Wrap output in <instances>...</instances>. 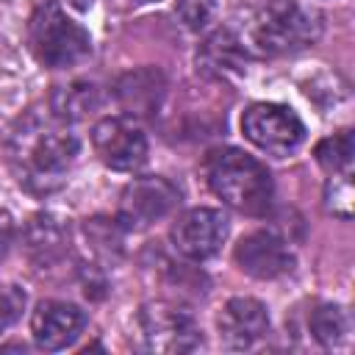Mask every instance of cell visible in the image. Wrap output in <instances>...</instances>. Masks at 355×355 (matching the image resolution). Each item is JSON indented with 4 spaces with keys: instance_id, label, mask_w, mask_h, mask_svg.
<instances>
[{
    "instance_id": "7",
    "label": "cell",
    "mask_w": 355,
    "mask_h": 355,
    "mask_svg": "<svg viewBox=\"0 0 355 355\" xmlns=\"http://www.w3.org/2000/svg\"><path fill=\"white\" fill-rule=\"evenodd\" d=\"M100 161L114 172H136L147 161V136L133 116H105L92 130Z\"/></svg>"
},
{
    "instance_id": "6",
    "label": "cell",
    "mask_w": 355,
    "mask_h": 355,
    "mask_svg": "<svg viewBox=\"0 0 355 355\" xmlns=\"http://www.w3.org/2000/svg\"><path fill=\"white\" fill-rule=\"evenodd\" d=\"M241 133L269 155H288L305 139V125L283 103H252L241 114Z\"/></svg>"
},
{
    "instance_id": "1",
    "label": "cell",
    "mask_w": 355,
    "mask_h": 355,
    "mask_svg": "<svg viewBox=\"0 0 355 355\" xmlns=\"http://www.w3.org/2000/svg\"><path fill=\"white\" fill-rule=\"evenodd\" d=\"M55 119V116H53ZM78 155V139L64 122L28 116L11 136V161L31 191H53Z\"/></svg>"
},
{
    "instance_id": "19",
    "label": "cell",
    "mask_w": 355,
    "mask_h": 355,
    "mask_svg": "<svg viewBox=\"0 0 355 355\" xmlns=\"http://www.w3.org/2000/svg\"><path fill=\"white\" fill-rule=\"evenodd\" d=\"M324 208L338 219L352 216V169L330 172V180L324 186Z\"/></svg>"
},
{
    "instance_id": "9",
    "label": "cell",
    "mask_w": 355,
    "mask_h": 355,
    "mask_svg": "<svg viewBox=\"0 0 355 355\" xmlns=\"http://www.w3.org/2000/svg\"><path fill=\"white\" fill-rule=\"evenodd\" d=\"M227 239V216L216 208H191L172 225V244L191 261H205L219 252Z\"/></svg>"
},
{
    "instance_id": "3",
    "label": "cell",
    "mask_w": 355,
    "mask_h": 355,
    "mask_svg": "<svg viewBox=\"0 0 355 355\" xmlns=\"http://www.w3.org/2000/svg\"><path fill=\"white\" fill-rule=\"evenodd\" d=\"M28 42L39 64L50 69H67L89 58L92 36L89 31L75 22L55 0L42 3L28 22Z\"/></svg>"
},
{
    "instance_id": "16",
    "label": "cell",
    "mask_w": 355,
    "mask_h": 355,
    "mask_svg": "<svg viewBox=\"0 0 355 355\" xmlns=\"http://www.w3.org/2000/svg\"><path fill=\"white\" fill-rule=\"evenodd\" d=\"M100 97H97V89L94 83H86V80H75L69 86H58L50 97V111L58 122L69 125V122H78L83 119L86 114H92L97 108Z\"/></svg>"
},
{
    "instance_id": "13",
    "label": "cell",
    "mask_w": 355,
    "mask_h": 355,
    "mask_svg": "<svg viewBox=\"0 0 355 355\" xmlns=\"http://www.w3.org/2000/svg\"><path fill=\"white\" fill-rule=\"evenodd\" d=\"M164 92H166V80H164L161 69H155V67H139L133 72H125L114 86V94H116L125 116L155 114L164 100Z\"/></svg>"
},
{
    "instance_id": "23",
    "label": "cell",
    "mask_w": 355,
    "mask_h": 355,
    "mask_svg": "<svg viewBox=\"0 0 355 355\" xmlns=\"http://www.w3.org/2000/svg\"><path fill=\"white\" fill-rule=\"evenodd\" d=\"M136 3H155V0H136Z\"/></svg>"
},
{
    "instance_id": "12",
    "label": "cell",
    "mask_w": 355,
    "mask_h": 355,
    "mask_svg": "<svg viewBox=\"0 0 355 355\" xmlns=\"http://www.w3.org/2000/svg\"><path fill=\"white\" fill-rule=\"evenodd\" d=\"M216 324L227 349H250L269 333V313L266 305L252 297H233L225 302Z\"/></svg>"
},
{
    "instance_id": "2",
    "label": "cell",
    "mask_w": 355,
    "mask_h": 355,
    "mask_svg": "<svg viewBox=\"0 0 355 355\" xmlns=\"http://www.w3.org/2000/svg\"><path fill=\"white\" fill-rule=\"evenodd\" d=\"M205 180L211 191L230 208L261 216L272 202V175L244 150L216 147L205 155Z\"/></svg>"
},
{
    "instance_id": "8",
    "label": "cell",
    "mask_w": 355,
    "mask_h": 355,
    "mask_svg": "<svg viewBox=\"0 0 355 355\" xmlns=\"http://www.w3.org/2000/svg\"><path fill=\"white\" fill-rule=\"evenodd\" d=\"M180 202V191L172 180L161 175H144L130 180L119 197V222L125 227H147L166 214H172Z\"/></svg>"
},
{
    "instance_id": "20",
    "label": "cell",
    "mask_w": 355,
    "mask_h": 355,
    "mask_svg": "<svg viewBox=\"0 0 355 355\" xmlns=\"http://www.w3.org/2000/svg\"><path fill=\"white\" fill-rule=\"evenodd\" d=\"M175 14L189 31H202L214 19V0H180Z\"/></svg>"
},
{
    "instance_id": "4",
    "label": "cell",
    "mask_w": 355,
    "mask_h": 355,
    "mask_svg": "<svg viewBox=\"0 0 355 355\" xmlns=\"http://www.w3.org/2000/svg\"><path fill=\"white\" fill-rule=\"evenodd\" d=\"M322 14L300 0H266L252 25V39L266 55L305 50L322 36Z\"/></svg>"
},
{
    "instance_id": "11",
    "label": "cell",
    "mask_w": 355,
    "mask_h": 355,
    "mask_svg": "<svg viewBox=\"0 0 355 355\" xmlns=\"http://www.w3.org/2000/svg\"><path fill=\"white\" fill-rule=\"evenodd\" d=\"M236 263L255 280H275L294 263L288 244L272 230H255L236 244Z\"/></svg>"
},
{
    "instance_id": "14",
    "label": "cell",
    "mask_w": 355,
    "mask_h": 355,
    "mask_svg": "<svg viewBox=\"0 0 355 355\" xmlns=\"http://www.w3.org/2000/svg\"><path fill=\"white\" fill-rule=\"evenodd\" d=\"M197 69L208 78H239L247 69V50L227 28L214 31L197 50Z\"/></svg>"
},
{
    "instance_id": "10",
    "label": "cell",
    "mask_w": 355,
    "mask_h": 355,
    "mask_svg": "<svg viewBox=\"0 0 355 355\" xmlns=\"http://www.w3.org/2000/svg\"><path fill=\"white\" fill-rule=\"evenodd\" d=\"M86 327V313L64 300H44L36 305L31 316V333L39 349L58 352L78 341Z\"/></svg>"
},
{
    "instance_id": "22",
    "label": "cell",
    "mask_w": 355,
    "mask_h": 355,
    "mask_svg": "<svg viewBox=\"0 0 355 355\" xmlns=\"http://www.w3.org/2000/svg\"><path fill=\"white\" fill-rule=\"evenodd\" d=\"M11 241H14V219H11L8 211L0 208V258L8 252Z\"/></svg>"
},
{
    "instance_id": "15",
    "label": "cell",
    "mask_w": 355,
    "mask_h": 355,
    "mask_svg": "<svg viewBox=\"0 0 355 355\" xmlns=\"http://www.w3.org/2000/svg\"><path fill=\"white\" fill-rule=\"evenodd\" d=\"M25 241H28V252H31V258L36 263H53L64 252L67 227L55 216H50V214H36L28 222Z\"/></svg>"
},
{
    "instance_id": "17",
    "label": "cell",
    "mask_w": 355,
    "mask_h": 355,
    "mask_svg": "<svg viewBox=\"0 0 355 355\" xmlns=\"http://www.w3.org/2000/svg\"><path fill=\"white\" fill-rule=\"evenodd\" d=\"M311 333L327 349L344 344L349 338V316H347V311L341 305H333V302L319 305L311 313Z\"/></svg>"
},
{
    "instance_id": "21",
    "label": "cell",
    "mask_w": 355,
    "mask_h": 355,
    "mask_svg": "<svg viewBox=\"0 0 355 355\" xmlns=\"http://www.w3.org/2000/svg\"><path fill=\"white\" fill-rule=\"evenodd\" d=\"M22 308H25V291L14 283L0 286V333H6L22 316Z\"/></svg>"
},
{
    "instance_id": "18",
    "label": "cell",
    "mask_w": 355,
    "mask_h": 355,
    "mask_svg": "<svg viewBox=\"0 0 355 355\" xmlns=\"http://www.w3.org/2000/svg\"><path fill=\"white\" fill-rule=\"evenodd\" d=\"M352 153H355V141L349 130L333 133L327 139H322L316 144V161L327 169V172H344L352 169Z\"/></svg>"
},
{
    "instance_id": "5",
    "label": "cell",
    "mask_w": 355,
    "mask_h": 355,
    "mask_svg": "<svg viewBox=\"0 0 355 355\" xmlns=\"http://www.w3.org/2000/svg\"><path fill=\"white\" fill-rule=\"evenodd\" d=\"M139 338L147 352H191L202 344L194 316L172 302H150L139 311Z\"/></svg>"
}]
</instances>
